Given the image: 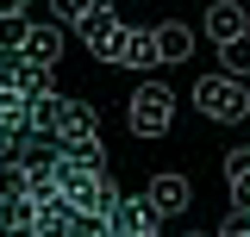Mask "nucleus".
Returning <instances> with one entry per match:
<instances>
[{"label":"nucleus","instance_id":"obj_1","mask_svg":"<svg viewBox=\"0 0 250 237\" xmlns=\"http://www.w3.org/2000/svg\"><path fill=\"white\" fill-rule=\"evenodd\" d=\"M194 106L207 118H219V125H238V118L250 113V88H244V75H200L194 81Z\"/></svg>","mask_w":250,"mask_h":237},{"label":"nucleus","instance_id":"obj_2","mask_svg":"<svg viewBox=\"0 0 250 237\" xmlns=\"http://www.w3.org/2000/svg\"><path fill=\"white\" fill-rule=\"evenodd\" d=\"M125 118H131V131H138V138H163V131H169V118H175V94L163 88V81H144V88L131 94Z\"/></svg>","mask_w":250,"mask_h":237},{"label":"nucleus","instance_id":"obj_3","mask_svg":"<svg viewBox=\"0 0 250 237\" xmlns=\"http://www.w3.org/2000/svg\"><path fill=\"white\" fill-rule=\"evenodd\" d=\"M75 31H82V50L100 57V62H119L125 57V38H131V25H125L119 13H88Z\"/></svg>","mask_w":250,"mask_h":237},{"label":"nucleus","instance_id":"obj_4","mask_svg":"<svg viewBox=\"0 0 250 237\" xmlns=\"http://www.w3.org/2000/svg\"><path fill=\"white\" fill-rule=\"evenodd\" d=\"M113 218V237H163V218L150 212L144 194H119V206L106 212Z\"/></svg>","mask_w":250,"mask_h":237},{"label":"nucleus","instance_id":"obj_5","mask_svg":"<svg viewBox=\"0 0 250 237\" xmlns=\"http://www.w3.org/2000/svg\"><path fill=\"white\" fill-rule=\"evenodd\" d=\"M144 200H150V212H156V218H175V212H188L194 187H188V175H156L150 187H144Z\"/></svg>","mask_w":250,"mask_h":237},{"label":"nucleus","instance_id":"obj_6","mask_svg":"<svg viewBox=\"0 0 250 237\" xmlns=\"http://www.w3.org/2000/svg\"><path fill=\"white\" fill-rule=\"evenodd\" d=\"M19 57H25V62H44V69H57V57H62V19H50V25H31V31H25V44H19Z\"/></svg>","mask_w":250,"mask_h":237},{"label":"nucleus","instance_id":"obj_7","mask_svg":"<svg viewBox=\"0 0 250 237\" xmlns=\"http://www.w3.org/2000/svg\"><path fill=\"white\" fill-rule=\"evenodd\" d=\"M207 31H213V44L244 38V31H250V13L238 6V0H213V6H207Z\"/></svg>","mask_w":250,"mask_h":237},{"label":"nucleus","instance_id":"obj_8","mask_svg":"<svg viewBox=\"0 0 250 237\" xmlns=\"http://www.w3.org/2000/svg\"><path fill=\"white\" fill-rule=\"evenodd\" d=\"M125 69L131 75H144V69H156L163 62V50H156V25H131V38H125Z\"/></svg>","mask_w":250,"mask_h":237},{"label":"nucleus","instance_id":"obj_9","mask_svg":"<svg viewBox=\"0 0 250 237\" xmlns=\"http://www.w3.org/2000/svg\"><path fill=\"white\" fill-rule=\"evenodd\" d=\"M57 138H62V144H75V138H100V113H94L88 100H69V106H62Z\"/></svg>","mask_w":250,"mask_h":237},{"label":"nucleus","instance_id":"obj_10","mask_svg":"<svg viewBox=\"0 0 250 237\" xmlns=\"http://www.w3.org/2000/svg\"><path fill=\"white\" fill-rule=\"evenodd\" d=\"M156 50H163V62H188L194 57V31H188L182 19H163V25H156Z\"/></svg>","mask_w":250,"mask_h":237},{"label":"nucleus","instance_id":"obj_11","mask_svg":"<svg viewBox=\"0 0 250 237\" xmlns=\"http://www.w3.org/2000/svg\"><path fill=\"white\" fill-rule=\"evenodd\" d=\"M25 194H31V162L0 156V200H25Z\"/></svg>","mask_w":250,"mask_h":237},{"label":"nucleus","instance_id":"obj_12","mask_svg":"<svg viewBox=\"0 0 250 237\" xmlns=\"http://www.w3.org/2000/svg\"><path fill=\"white\" fill-rule=\"evenodd\" d=\"M62 106H69V94H38V100H31V125H38V131H57Z\"/></svg>","mask_w":250,"mask_h":237},{"label":"nucleus","instance_id":"obj_13","mask_svg":"<svg viewBox=\"0 0 250 237\" xmlns=\"http://www.w3.org/2000/svg\"><path fill=\"white\" fill-rule=\"evenodd\" d=\"M219 69H225V75H250V31L219 44Z\"/></svg>","mask_w":250,"mask_h":237},{"label":"nucleus","instance_id":"obj_14","mask_svg":"<svg viewBox=\"0 0 250 237\" xmlns=\"http://www.w3.org/2000/svg\"><path fill=\"white\" fill-rule=\"evenodd\" d=\"M62 156H69V162H82V169H106L100 138H75V144H62Z\"/></svg>","mask_w":250,"mask_h":237},{"label":"nucleus","instance_id":"obj_15","mask_svg":"<svg viewBox=\"0 0 250 237\" xmlns=\"http://www.w3.org/2000/svg\"><path fill=\"white\" fill-rule=\"evenodd\" d=\"M69 237H113V218H106V212H75Z\"/></svg>","mask_w":250,"mask_h":237},{"label":"nucleus","instance_id":"obj_16","mask_svg":"<svg viewBox=\"0 0 250 237\" xmlns=\"http://www.w3.org/2000/svg\"><path fill=\"white\" fill-rule=\"evenodd\" d=\"M25 31H31V19H25V13H13V19H0V50L13 57V50L25 44Z\"/></svg>","mask_w":250,"mask_h":237},{"label":"nucleus","instance_id":"obj_17","mask_svg":"<svg viewBox=\"0 0 250 237\" xmlns=\"http://www.w3.org/2000/svg\"><path fill=\"white\" fill-rule=\"evenodd\" d=\"M94 13V0H50V19H62V25H82Z\"/></svg>","mask_w":250,"mask_h":237},{"label":"nucleus","instance_id":"obj_18","mask_svg":"<svg viewBox=\"0 0 250 237\" xmlns=\"http://www.w3.org/2000/svg\"><path fill=\"white\" fill-rule=\"evenodd\" d=\"M225 181L231 187H250V150H231L225 156Z\"/></svg>","mask_w":250,"mask_h":237},{"label":"nucleus","instance_id":"obj_19","mask_svg":"<svg viewBox=\"0 0 250 237\" xmlns=\"http://www.w3.org/2000/svg\"><path fill=\"white\" fill-rule=\"evenodd\" d=\"M219 237H250V212L231 206V212H225V225H219Z\"/></svg>","mask_w":250,"mask_h":237},{"label":"nucleus","instance_id":"obj_20","mask_svg":"<svg viewBox=\"0 0 250 237\" xmlns=\"http://www.w3.org/2000/svg\"><path fill=\"white\" fill-rule=\"evenodd\" d=\"M31 0H0V19H13V13H25Z\"/></svg>","mask_w":250,"mask_h":237},{"label":"nucleus","instance_id":"obj_21","mask_svg":"<svg viewBox=\"0 0 250 237\" xmlns=\"http://www.w3.org/2000/svg\"><path fill=\"white\" fill-rule=\"evenodd\" d=\"M6 237H44V231H38V225H13Z\"/></svg>","mask_w":250,"mask_h":237},{"label":"nucleus","instance_id":"obj_22","mask_svg":"<svg viewBox=\"0 0 250 237\" xmlns=\"http://www.w3.org/2000/svg\"><path fill=\"white\" fill-rule=\"evenodd\" d=\"M182 237H219V231H182Z\"/></svg>","mask_w":250,"mask_h":237}]
</instances>
